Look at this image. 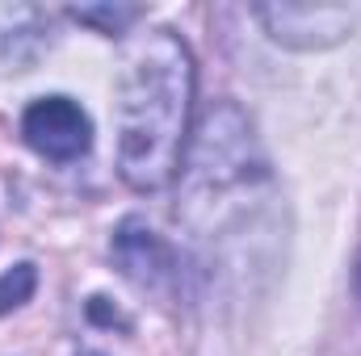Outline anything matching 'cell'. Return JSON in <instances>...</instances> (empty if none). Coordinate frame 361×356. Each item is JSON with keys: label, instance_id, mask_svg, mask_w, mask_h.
<instances>
[{"label": "cell", "instance_id": "6da1fadb", "mask_svg": "<svg viewBox=\"0 0 361 356\" xmlns=\"http://www.w3.org/2000/svg\"><path fill=\"white\" fill-rule=\"evenodd\" d=\"M193 105V55L173 30L135 42L118 80V172L130 189L156 193L180 168Z\"/></svg>", "mask_w": 361, "mask_h": 356}, {"label": "cell", "instance_id": "7a4b0ae2", "mask_svg": "<svg viewBox=\"0 0 361 356\" xmlns=\"http://www.w3.org/2000/svg\"><path fill=\"white\" fill-rule=\"evenodd\" d=\"M269 184L252 126L235 105H214L189 151L180 214L202 239H223V227H240L252 214L257 189Z\"/></svg>", "mask_w": 361, "mask_h": 356}, {"label": "cell", "instance_id": "3957f363", "mask_svg": "<svg viewBox=\"0 0 361 356\" xmlns=\"http://www.w3.org/2000/svg\"><path fill=\"white\" fill-rule=\"evenodd\" d=\"M21 139L42 160L72 164L92 147V122L72 96H38L21 113Z\"/></svg>", "mask_w": 361, "mask_h": 356}, {"label": "cell", "instance_id": "277c9868", "mask_svg": "<svg viewBox=\"0 0 361 356\" xmlns=\"http://www.w3.org/2000/svg\"><path fill=\"white\" fill-rule=\"evenodd\" d=\"M257 17L265 21L273 42L294 51H315L341 42L361 21V8L353 4H261Z\"/></svg>", "mask_w": 361, "mask_h": 356}, {"label": "cell", "instance_id": "5b68a950", "mask_svg": "<svg viewBox=\"0 0 361 356\" xmlns=\"http://www.w3.org/2000/svg\"><path fill=\"white\" fill-rule=\"evenodd\" d=\"M114 260L118 268L139 285V289H152V293H169L177 285V260H173V248L139 218H126L114 235Z\"/></svg>", "mask_w": 361, "mask_h": 356}, {"label": "cell", "instance_id": "8992f818", "mask_svg": "<svg viewBox=\"0 0 361 356\" xmlns=\"http://www.w3.org/2000/svg\"><path fill=\"white\" fill-rule=\"evenodd\" d=\"M34 289H38V268L30 265V260L13 265L4 276H0V314H8V310L25 306V302L34 298Z\"/></svg>", "mask_w": 361, "mask_h": 356}, {"label": "cell", "instance_id": "52a82bcc", "mask_svg": "<svg viewBox=\"0 0 361 356\" xmlns=\"http://www.w3.org/2000/svg\"><path fill=\"white\" fill-rule=\"evenodd\" d=\"M72 17L76 21H85V25H97L101 34H122L130 21H139L143 17V8H135V4H89V8H72Z\"/></svg>", "mask_w": 361, "mask_h": 356}, {"label": "cell", "instance_id": "ba28073f", "mask_svg": "<svg viewBox=\"0 0 361 356\" xmlns=\"http://www.w3.org/2000/svg\"><path fill=\"white\" fill-rule=\"evenodd\" d=\"M357 306H361V260H357Z\"/></svg>", "mask_w": 361, "mask_h": 356}]
</instances>
